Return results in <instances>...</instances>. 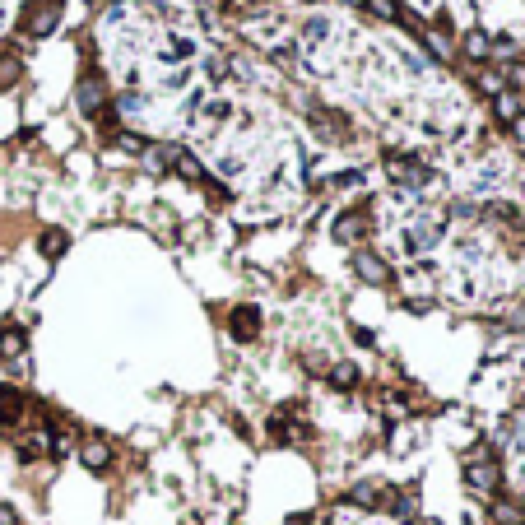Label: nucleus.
Masks as SVG:
<instances>
[{"label": "nucleus", "instance_id": "f257e3e1", "mask_svg": "<svg viewBox=\"0 0 525 525\" xmlns=\"http://www.w3.org/2000/svg\"><path fill=\"white\" fill-rule=\"evenodd\" d=\"M465 479H469V488H479V493H493V488H497V465H493V460H469Z\"/></svg>", "mask_w": 525, "mask_h": 525}, {"label": "nucleus", "instance_id": "f03ea898", "mask_svg": "<svg viewBox=\"0 0 525 525\" xmlns=\"http://www.w3.org/2000/svg\"><path fill=\"white\" fill-rule=\"evenodd\" d=\"M354 270H358V274H363L368 284H386V279H391V270H386V260H381V256H372V251H363V256L354 260Z\"/></svg>", "mask_w": 525, "mask_h": 525}, {"label": "nucleus", "instance_id": "7ed1b4c3", "mask_svg": "<svg viewBox=\"0 0 525 525\" xmlns=\"http://www.w3.org/2000/svg\"><path fill=\"white\" fill-rule=\"evenodd\" d=\"M391 177L404 186H418V181H428V168H418L414 158H391Z\"/></svg>", "mask_w": 525, "mask_h": 525}, {"label": "nucleus", "instance_id": "20e7f679", "mask_svg": "<svg viewBox=\"0 0 525 525\" xmlns=\"http://www.w3.org/2000/svg\"><path fill=\"white\" fill-rule=\"evenodd\" d=\"M79 460H84L89 469H107V465H112V451H107V442H98V437H93V442H84V447H79Z\"/></svg>", "mask_w": 525, "mask_h": 525}, {"label": "nucleus", "instance_id": "39448f33", "mask_svg": "<svg viewBox=\"0 0 525 525\" xmlns=\"http://www.w3.org/2000/svg\"><path fill=\"white\" fill-rule=\"evenodd\" d=\"M102 107V84L98 79H84L79 84V112H98Z\"/></svg>", "mask_w": 525, "mask_h": 525}, {"label": "nucleus", "instance_id": "423d86ee", "mask_svg": "<svg viewBox=\"0 0 525 525\" xmlns=\"http://www.w3.org/2000/svg\"><path fill=\"white\" fill-rule=\"evenodd\" d=\"M363 228H368L363 214H344V219L335 224V237H339V242H354V237H363Z\"/></svg>", "mask_w": 525, "mask_h": 525}, {"label": "nucleus", "instance_id": "0eeeda50", "mask_svg": "<svg viewBox=\"0 0 525 525\" xmlns=\"http://www.w3.org/2000/svg\"><path fill=\"white\" fill-rule=\"evenodd\" d=\"M497 116L502 121H521V98L516 93H497Z\"/></svg>", "mask_w": 525, "mask_h": 525}, {"label": "nucleus", "instance_id": "6e6552de", "mask_svg": "<svg viewBox=\"0 0 525 525\" xmlns=\"http://www.w3.org/2000/svg\"><path fill=\"white\" fill-rule=\"evenodd\" d=\"M233 330H237V339H251V335H256V312L242 307V312L233 316Z\"/></svg>", "mask_w": 525, "mask_h": 525}, {"label": "nucleus", "instance_id": "1a4fd4ad", "mask_svg": "<svg viewBox=\"0 0 525 525\" xmlns=\"http://www.w3.org/2000/svg\"><path fill=\"white\" fill-rule=\"evenodd\" d=\"M28 23H33V33H52V28H56V5H42Z\"/></svg>", "mask_w": 525, "mask_h": 525}, {"label": "nucleus", "instance_id": "9d476101", "mask_svg": "<svg viewBox=\"0 0 525 525\" xmlns=\"http://www.w3.org/2000/svg\"><path fill=\"white\" fill-rule=\"evenodd\" d=\"M493 516H497L502 525H521V521H525V512H521L516 502H497V507H493Z\"/></svg>", "mask_w": 525, "mask_h": 525}, {"label": "nucleus", "instance_id": "9b49d317", "mask_svg": "<svg viewBox=\"0 0 525 525\" xmlns=\"http://www.w3.org/2000/svg\"><path fill=\"white\" fill-rule=\"evenodd\" d=\"M465 56L483 61V56H488V37H483V33H469V37H465Z\"/></svg>", "mask_w": 525, "mask_h": 525}, {"label": "nucleus", "instance_id": "f8f14e48", "mask_svg": "<svg viewBox=\"0 0 525 525\" xmlns=\"http://www.w3.org/2000/svg\"><path fill=\"white\" fill-rule=\"evenodd\" d=\"M19 349H23V335H19V330H5V335H0V354H5V358H14Z\"/></svg>", "mask_w": 525, "mask_h": 525}, {"label": "nucleus", "instance_id": "ddd939ff", "mask_svg": "<svg viewBox=\"0 0 525 525\" xmlns=\"http://www.w3.org/2000/svg\"><path fill=\"white\" fill-rule=\"evenodd\" d=\"M19 414V395L14 391H0V418H14Z\"/></svg>", "mask_w": 525, "mask_h": 525}, {"label": "nucleus", "instance_id": "4468645a", "mask_svg": "<svg viewBox=\"0 0 525 525\" xmlns=\"http://www.w3.org/2000/svg\"><path fill=\"white\" fill-rule=\"evenodd\" d=\"M19 79V61L14 56H0V84H14Z\"/></svg>", "mask_w": 525, "mask_h": 525}, {"label": "nucleus", "instance_id": "2eb2a0df", "mask_svg": "<svg viewBox=\"0 0 525 525\" xmlns=\"http://www.w3.org/2000/svg\"><path fill=\"white\" fill-rule=\"evenodd\" d=\"M42 251H47V256H61V251H66V233H47Z\"/></svg>", "mask_w": 525, "mask_h": 525}, {"label": "nucleus", "instance_id": "dca6fc26", "mask_svg": "<svg viewBox=\"0 0 525 525\" xmlns=\"http://www.w3.org/2000/svg\"><path fill=\"white\" fill-rule=\"evenodd\" d=\"M354 502L372 507V502H377V488H372V483H358V488H354Z\"/></svg>", "mask_w": 525, "mask_h": 525}, {"label": "nucleus", "instance_id": "f3484780", "mask_svg": "<svg viewBox=\"0 0 525 525\" xmlns=\"http://www.w3.org/2000/svg\"><path fill=\"white\" fill-rule=\"evenodd\" d=\"M368 5L381 14V19H395V0H368Z\"/></svg>", "mask_w": 525, "mask_h": 525}, {"label": "nucleus", "instance_id": "a211bd4d", "mask_svg": "<svg viewBox=\"0 0 525 525\" xmlns=\"http://www.w3.org/2000/svg\"><path fill=\"white\" fill-rule=\"evenodd\" d=\"M483 89H488V93H502V75H497V70H488V75H483Z\"/></svg>", "mask_w": 525, "mask_h": 525}, {"label": "nucleus", "instance_id": "6ab92c4d", "mask_svg": "<svg viewBox=\"0 0 525 525\" xmlns=\"http://www.w3.org/2000/svg\"><path fill=\"white\" fill-rule=\"evenodd\" d=\"M516 135H521V140H525V116H521V121H516Z\"/></svg>", "mask_w": 525, "mask_h": 525}]
</instances>
